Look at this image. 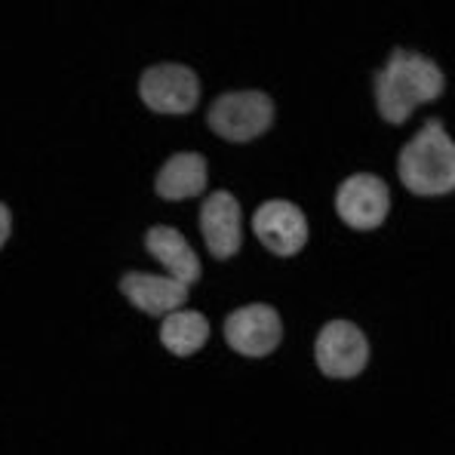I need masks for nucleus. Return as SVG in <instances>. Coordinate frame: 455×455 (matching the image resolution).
<instances>
[{"label":"nucleus","mask_w":455,"mask_h":455,"mask_svg":"<svg viewBox=\"0 0 455 455\" xmlns=\"http://www.w3.org/2000/svg\"><path fill=\"white\" fill-rule=\"evenodd\" d=\"M391 210V194L387 185L372 172H357L347 182H341L336 194V212L341 222L357 228V231H372L387 219Z\"/></svg>","instance_id":"6"},{"label":"nucleus","mask_w":455,"mask_h":455,"mask_svg":"<svg viewBox=\"0 0 455 455\" xmlns=\"http://www.w3.org/2000/svg\"><path fill=\"white\" fill-rule=\"evenodd\" d=\"M10 228H12V222H10V210H6L4 204H0V246L6 243V237H10Z\"/></svg>","instance_id":"14"},{"label":"nucleus","mask_w":455,"mask_h":455,"mask_svg":"<svg viewBox=\"0 0 455 455\" xmlns=\"http://www.w3.org/2000/svg\"><path fill=\"white\" fill-rule=\"evenodd\" d=\"M145 250L166 267V274L182 283H197L200 280V259L197 252L188 246V240L176 231V228L157 225L145 234Z\"/></svg>","instance_id":"11"},{"label":"nucleus","mask_w":455,"mask_h":455,"mask_svg":"<svg viewBox=\"0 0 455 455\" xmlns=\"http://www.w3.org/2000/svg\"><path fill=\"white\" fill-rule=\"evenodd\" d=\"M206 188V160L200 154H176L157 176V194L164 200H188Z\"/></svg>","instance_id":"12"},{"label":"nucleus","mask_w":455,"mask_h":455,"mask_svg":"<svg viewBox=\"0 0 455 455\" xmlns=\"http://www.w3.org/2000/svg\"><path fill=\"white\" fill-rule=\"evenodd\" d=\"M139 96L157 114H188L200 99V80L185 65H154L139 80Z\"/></svg>","instance_id":"5"},{"label":"nucleus","mask_w":455,"mask_h":455,"mask_svg":"<svg viewBox=\"0 0 455 455\" xmlns=\"http://www.w3.org/2000/svg\"><path fill=\"white\" fill-rule=\"evenodd\" d=\"M274 120V102L267 92L259 90H240L225 92L210 105L206 124L216 136L228 142H250V139L262 136Z\"/></svg>","instance_id":"3"},{"label":"nucleus","mask_w":455,"mask_h":455,"mask_svg":"<svg viewBox=\"0 0 455 455\" xmlns=\"http://www.w3.org/2000/svg\"><path fill=\"white\" fill-rule=\"evenodd\" d=\"M200 231L216 259H231L240 250V204L234 194L216 191L200 206Z\"/></svg>","instance_id":"9"},{"label":"nucleus","mask_w":455,"mask_h":455,"mask_svg":"<svg viewBox=\"0 0 455 455\" xmlns=\"http://www.w3.org/2000/svg\"><path fill=\"white\" fill-rule=\"evenodd\" d=\"M120 292L130 299L139 311L151 314V317H164V314L176 311L188 302V283L176 277H160V274H142L132 271L120 280Z\"/></svg>","instance_id":"10"},{"label":"nucleus","mask_w":455,"mask_h":455,"mask_svg":"<svg viewBox=\"0 0 455 455\" xmlns=\"http://www.w3.org/2000/svg\"><path fill=\"white\" fill-rule=\"evenodd\" d=\"M314 357L323 376L330 379H354L366 370L370 360V341L363 332L347 320H332L320 330Z\"/></svg>","instance_id":"4"},{"label":"nucleus","mask_w":455,"mask_h":455,"mask_svg":"<svg viewBox=\"0 0 455 455\" xmlns=\"http://www.w3.org/2000/svg\"><path fill=\"white\" fill-rule=\"evenodd\" d=\"M252 231L274 256H296L307 243V222L290 200H267L252 216Z\"/></svg>","instance_id":"8"},{"label":"nucleus","mask_w":455,"mask_h":455,"mask_svg":"<svg viewBox=\"0 0 455 455\" xmlns=\"http://www.w3.org/2000/svg\"><path fill=\"white\" fill-rule=\"evenodd\" d=\"M397 172L406 191L419 197H440L455 188V145L437 117L427 120L412 142H406Z\"/></svg>","instance_id":"2"},{"label":"nucleus","mask_w":455,"mask_h":455,"mask_svg":"<svg viewBox=\"0 0 455 455\" xmlns=\"http://www.w3.org/2000/svg\"><path fill=\"white\" fill-rule=\"evenodd\" d=\"M210 339V320L200 311H188V307H176V311L164 314L160 323V341L166 351H172L176 357H188V354L200 351Z\"/></svg>","instance_id":"13"},{"label":"nucleus","mask_w":455,"mask_h":455,"mask_svg":"<svg viewBox=\"0 0 455 455\" xmlns=\"http://www.w3.org/2000/svg\"><path fill=\"white\" fill-rule=\"evenodd\" d=\"M225 339L243 357H265L283 339V323L274 307L246 305L225 320Z\"/></svg>","instance_id":"7"},{"label":"nucleus","mask_w":455,"mask_h":455,"mask_svg":"<svg viewBox=\"0 0 455 455\" xmlns=\"http://www.w3.org/2000/svg\"><path fill=\"white\" fill-rule=\"evenodd\" d=\"M446 80L437 62L410 50H394L387 65L376 75V105L387 124H406L412 111L434 102L443 92Z\"/></svg>","instance_id":"1"}]
</instances>
